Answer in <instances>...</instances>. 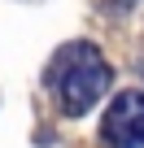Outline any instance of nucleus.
Listing matches in <instances>:
<instances>
[{"instance_id":"nucleus-1","label":"nucleus","mask_w":144,"mask_h":148,"mask_svg":"<svg viewBox=\"0 0 144 148\" xmlns=\"http://www.w3.org/2000/svg\"><path fill=\"white\" fill-rule=\"evenodd\" d=\"M109 65H105V57H101V48L96 44H65L52 61H48V70H44V83H48V92H52V100L61 105V113H70V118H79V113H88L101 96H105V87H109Z\"/></svg>"},{"instance_id":"nucleus-2","label":"nucleus","mask_w":144,"mask_h":148,"mask_svg":"<svg viewBox=\"0 0 144 148\" xmlns=\"http://www.w3.org/2000/svg\"><path fill=\"white\" fill-rule=\"evenodd\" d=\"M101 139L109 148H144V92H122L101 118Z\"/></svg>"}]
</instances>
